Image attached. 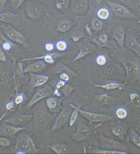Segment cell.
Returning a JSON list of instances; mask_svg holds the SVG:
<instances>
[{
	"instance_id": "6da1fadb",
	"label": "cell",
	"mask_w": 140,
	"mask_h": 154,
	"mask_svg": "<svg viewBox=\"0 0 140 154\" xmlns=\"http://www.w3.org/2000/svg\"><path fill=\"white\" fill-rule=\"evenodd\" d=\"M23 150L25 153H37L38 152L36 145L32 138L26 134L18 136L15 143V150Z\"/></svg>"
},
{
	"instance_id": "7a4b0ae2",
	"label": "cell",
	"mask_w": 140,
	"mask_h": 154,
	"mask_svg": "<svg viewBox=\"0 0 140 154\" xmlns=\"http://www.w3.org/2000/svg\"><path fill=\"white\" fill-rule=\"evenodd\" d=\"M125 72L126 79L129 82H134L140 78V64L135 60H128L122 63Z\"/></svg>"
},
{
	"instance_id": "3957f363",
	"label": "cell",
	"mask_w": 140,
	"mask_h": 154,
	"mask_svg": "<svg viewBox=\"0 0 140 154\" xmlns=\"http://www.w3.org/2000/svg\"><path fill=\"white\" fill-rule=\"evenodd\" d=\"M53 88L48 85H45L43 88L37 89L27 104L26 107H27V109H30L35 104L40 102V101L43 100L44 99H46L47 97L52 96L53 95Z\"/></svg>"
},
{
	"instance_id": "277c9868",
	"label": "cell",
	"mask_w": 140,
	"mask_h": 154,
	"mask_svg": "<svg viewBox=\"0 0 140 154\" xmlns=\"http://www.w3.org/2000/svg\"><path fill=\"white\" fill-rule=\"evenodd\" d=\"M106 2L112 12L120 18L124 19H134L136 17L135 14L124 5L109 1V0H106Z\"/></svg>"
},
{
	"instance_id": "5b68a950",
	"label": "cell",
	"mask_w": 140,
	"mask_h": 154,
	"mask_svg": "<svg viewBox=\"0 0 140 154\" xmlns=\"http://www.w3.org/2000/svg\"><path fill=\"white\" fill-rule=\"evenodd\" d=\"M2 31L7 38L14 42H16L20 45H25L27 44V39L24 35L19 32L18 30L10 25L6 24L5 25L2 26Z\"/></svg>"
},
{
	"instance_id": "8992f818",
	"label": "cell",
	"mask_w": 140,
	"mask_h": 154,
	"mask_svg": "<svg viewBox=\"0 0 140 154\" xmlns=\"http://www.w3.org/2000/svg\"><path fill=\"white\" fill-rule=\"evenodd\" d=\"M79 114L81 115L83 118H85V119L89 121V122H96V123H98V125L94 127V129L99 128L101 125L104 123V122L111 119L110 115H108L107 114L96 113H93V112L87 111L85 110L81 109L80 107H79Z\"/></svg>"
},
{
	"instance_id": "52a82bcc",
	"label": "cell",
	"mask_w": 140,
	"mask_h": 154,
	"mask_svg": "<svg viewBox=\"0 0 140 154\" xmlns=\"http://www.w3.org/2000/svg\"><path fill=\"white\" fill-rule=\"evenodd\" d=\"M91 129L82 120H79L77 125V130L72 136V138L78 142H84L89 138Z\"/></svg>"
},
{
	"instance_id": "ba28073f",
	"label": "cell",
	"mask_w": 140,
	"mask_h": 154,
	"mask_svg": "<svg viewBox=\"0 0 140 154\" xmlns=\"http://www.w3.org/2000/svg\"><path fill=\"white\" fill-rule=\"evenodd\" d=\"M99 138L101 148H103V149H116L120 150V151H125V149H126V147L122 143L115 140L113 138H108L102 134H99Z\"/></svg>"
},
{
	"instance_id": "9c48e42d",
	"label": "cell",
	"mask_w": 140,
	"mask_h": 154,
	"mask_svg": "<svg viewBox=\"0 0 140 154\" xmlns=\"http://www.w3.org/2000/svg\"><path fill=\"white\" fill-rule=\"evenodd\" d=\"M70 114H71V110L65 107L63 108L62 110L59 112L56 119V121L52 127L51 131L52 132L58 131L62 127H64L69 121Z\"/></svg>"
},
{
	"instance_id": "30bf717a",
	"label": "cell",
	"mask_w": 140,
	"mask_h": 154,
	"mask_svg": "<svg viewBox=\"0 0 140 154\" xmlns=\"http://www.w3.org/2000/svg\"><path fill=\"white\" fill-rule=\"evenodd\" d=\"M34 125L36 127L43 128H46L51 120V116L46 110L39 109L35 112L33 115Z\"/></svg>"
},
{
	"instance_id": "8fae6325",
	"label": "cell",
	"mask_w": 140,
	"mask_h": 154,
	"mask_svg": "<svg viewBox=\"0 0 140 154\" xmlns=\"http://www.w3.org/2000/svg\"><path fill=\"white\" fill-rule=\"evenodd\" d=\"M33 119V115L30 114H17L7 119L5 122L15 126H23L27 125Z\"/></svg>"
},
{
	"instance_id": "7c38bea8",
	"label": "cell",
	"mask_w": 140,
	"mask_h": 154,
	"mask_svg": "<svg viewBox=\"0 0 140 154\" xmlns=\"http://www.w3.org/2000/svg\"><path fill=\"white\" fill-rule=\"evenodd\" d=\"M29 75L30 77L29 86L31 89L45 85L49 80V76L47 75H38L34 72H30Z\"/></svg>"
},
{
	"instance_id": "4fadbf2b",
	"label": "cell",
	"mask_w": 140,
	"mask_h": 154,
	"mask_svg": "<svg viewBox=\"0 0 140 154\" xmlns=\"http://www.w3.org/2000/svg\"><path fill=\"white\" fill-rule=\"evenodd\" d=\"M4 124L2 127L0 128V135L5 137H12L14 136L17 133L22 132L23 131L25 130V127H19V126H15L11 124L7 123Z\"/></svg>"
},
{
	"instance_id": "5bb4252c",
	"label": "cell",
	"mask_w": 140,
	"mask_h": 154,
	"mask_svg": "<svg viewBox=\"0 0 140 154\" xmlns=\"http://www.w3.org/2000/svg\"><path fill=\"white\" fill-rule=\"evenodd\" d=\"M64 55V54L54 53V54H47L43 55L38 56V57H33L29 58H24L22 59L21 61H27L31 60H43L47 64H54L55 62V58H59Z\"/></svg>"
},
{
	"instance_id": "9a60e30c",
	"label": "cell",
	"mask_w": 140,
	"mask_h": 154,
	"mask_svg": "<svg viewBox=\"0 0 140 154\" xmlns=\"http://www.w3.org/2000/svg\"><path fill=\"white\" fill-rule=\"evenodd\" d=\"M113 37L120 48H124L126 40V29L124 26L118 25L114 29Z\"/></svg>"
},
{
	"instance_id": "2e32d148",
	"label": "cell",
	"mask_w": 140,
	"mask_h": 154,
	"mask_svg": "<svg viewBox=\"0 0 140 154\" xmlns=\"http://www.w3.org/2000/svg\"><path fill=\"white\" fill-rule=\"evenodd\" d=\"M25 13L29 18L33 20L39 19L42 15V9L40 5L34 3L27 4L25 6Z\"/></svg>"
},
{
	"instance_id": "e0dca14e",
	"label": "cell",
	"mask_w": 140,
	"mask_h": 154,
	"mask_svg": "<svg viewBox=\"0 0 140 154\" xmlns=\"http://www.w3.org/2000/svg\"><path fill=\"white\" fill-rule=\"evenodd\" d=\"M47 67V63L43 60H37L36 62L27 65L24 68V73H37L43 71Z\"/></svg>"
},
{
	"instance_id": "ac0fdd59",
	"label": "cell",
	"mask_w": 140,
	"mask_h": 154,
	"mask_svg": "<svg viewBox=\"0 0 140 154\" xmlns=\"http://www.w3.org/2000/svg\"><path fill=\"white\" fill-rule=\"evenodd\" d=\"M124 45L129 50L132 51L140 57V43L134 36H128L127 39L125 40Z\"/></svg>"
},
{
	"instance_id": "d6986e66",
	"label": "cell",
	"mask_w": 140,
	"mask_h": 154,
	"mask_svg": "<svg viewBox=\"0 0 140 154\" xmlns=\"http://www.w3.org/2000/svg\"><path fill=\"white\" fill-rule=\"evenodd\" d=\"M128 82H107L105 84H102V85H94V87L96 88H102L106 90H113L116 89H122L126 85Z\"/></svg>"
},
{
	"instance_id": "ffe728a7",
	"label": "cell",
	"mask_w": 140,
	"mask_h": 154,
	"mask_svg": "<svg viewBox=\"0 0 140 154\" xmlns=\"http://www.w3.org/2000/svg\"><path fill=\"white\" fill-rule=\"evenodd\" d=\"M17 19H18V15H15V13L12 12L5 11L0 12V22L2 23L11 24L15 23Z\"/></svg>"
},
{
	"instance_id": "44dd1931",
	"label": "cell",
	"mask_w": 140,
	"mask_h": 154,
	"mask_svg": "<svg viewBox=\"0 0 140 154\" xmlns=\"http://www.w3.org/2000/svg\"><path fill=\"white\" fill-rule=\"evenodd\" d=\"M93 51V47L91 44H83L82 46L80 48V50L78 52V54H77L75 57L73 59V61H77L78 60H80L84 57H85L86 55L92 54Z\"/></svg>"
},
{
	"instance_id": "7402d4cb",
	"label": "cell",
	"mask_w": 140,
	"mask_h": 154,
	"mask_svg": "<svg viewBox=\"0 0 140 154\" xmlns=\"http://www.w3.org/2000/svg\"><path fill=\"white\" fill-rule=\"evenodd\" d=\"M73 26L72 22L68 19H62L59 20L56 24L57 31L62 33L68 32Z\"/></svg>"
},
{
	"instance_id": "603a6c76",
	"label": "cell",
	"mask_w": 140,
	"mask_h": 154,
	"mask_svg": "<svg viewBox=\"0 0 140 154\" xmlns=\"http://www.w3.org/2000/svg\"><path fill=\"white\" fill-rule=\"evenodd\" d=\"M96 16L98 19L103 20H107L110 18V9L107 7H100L97 10Z\"/></svg>"
},
{
	"instance_id": "cb8c5ba5",
	"label": "cell",
	"mask_w": 140,
	"mask_h": 154,
	"mask_svg": "<svg viewBox=\"0 0 140 154\" xmlns=\"http://www.w3.org/2000/svg\"><path fill=\"white\" fill-rule=\"evenodd\" d=\"M48 148L57 154H65L69 152L68 146L63 143H53L48 146Z\"/></svg>"
},
{
	"instance_id": "d4e9b609",
	"label": "cell",
	"mask_w": 140,
	"mask_h": 154,
	"mask_svg": "<svg viewBox=\"0 0 140 154\" xmlns=\"http://www.w3.org/2000/svg\"><path fill=\"white\" fill-rule=\"evenodd\" d=\"M91 41L98 47H107L108 42V36L107 34H101L99 36L93 38Z\"/></svg>"
},
{
	"instance_id": "484cf974",
	"label": "cell",
	"mask_w": 140,
	"mask_h": 154,
	"mask_svg": "<svg viewBox=\"0 0 140 154\" xmlns=\"http://www.w3.org/2000/svg\"><path fill=\"white\" fill-rule=\"evenodd\" d=\"M111 132L113 134L116 136V137L119 138L120 139L123 140L125 138L126 132V129L122 125H114L111 128Z\"/></svg>"
},
{
	"instance_id": "4316f807",
	"label": "cell",
	"mask_w": 140,
	"mask_h": 154,
	"mask_svg": "<svg viewBox=\"0 0 140 154\" xmlns=\"http://www.w3.org/2000/svg\"><path fill=\"white\" fill-rule=\"evenodd\" d=\"M68 106L73 109V111L70 114L69 119V127H73L75 124V122L78 120L79 111V107L75 106L73 104H68Z\"/></svg>"
},
{
	"instance_id": "83f0119b",
	"label": "cell",
	"mask_w": 140,
	"mask_h": 154,
	"mask_svg": "<svg viewBox=\"0 0 140 154\" xmlns=\"http://www.w3.org/2000/svg\"><path fill=\"white\" fill-rule=\"evenodd\" d=\"M70 0H55V6L58 11L65 13L69 8Z\"/></svg>"
},
{
	"instance_id": "f1b7e54d",
	"label": "cell",
	"mask_w": 140,
	"mask_h": 154,
	"mask_svg": "<svg viewBox=\"0 0 140 154\" xmlns=\"http://www.w3.org/2000/svg\"><path fill=\"white\" fill-rule=\"evenodd\" d=\"M94 98L98 101L100 105H108L111 103L113 98L111 96H108L107 94H99L94 96Z\"/></svg>"
},
{
	"instance_id": "f546056e",
	"label": "cell",
	"mask_w": 140,
	"mask_h": 154,
	"mask_svg": "<svg viewBox=\"0 0 140 154\" xmlns=\"http://www.w3.org/2000/svg\"><path fill=\"white\" fill-rule=\"evenodd\" d=\"M94 153H102V154H126V151H120V150L110 149H95L92 151Z\"/></svg>"
},
{
	"instance_id": "4dcf8cb0",
	"label": "cell",
	"mask_w": 140,
	"mask_h": 154,
	"mask_svg": "<svg viewBox=\"0 0 140 154\" xmlns=\"http://www.w3.org/2000/svg\"><path fill=\"white\" fill-rule=\"evenodd\" d=\"M9 79V74L0 66V89L3 88L7 84Z\"/></svg>"
},
{
	"instance_id": "1f68e13d",
	"label": "cell",
	"mask_w": 140,
	"mask_h": 154,
	"mask_svg": "<svg viewBox=\"0 0 140 154\" xmlns=\"http://www.w3.org/2000/svg\"><path fill=\"white\" fill-rule=\"evenodd\" d=\"M46 105L49 110H54L58 106V97L50 96L46 98Z\"/></svg>"
},
{
	"instance_id": "d6a6232c",
	"label": "cell",
	"mask_w": 140,
	"mask_h": 154,
	"mask_svg": "<svg viewBox=\"0 0 140 154\" xmlns=\"http://www.w3.org/2000/svg\"><path fill=\"white\" fill-rule=\"evenodd\" d=\"M89 8V0H79L76 5L75 10L78 13H85Z\"/></svg>"
},
{
	"instance_id": "836d02e7",
	"label": "cell",
	"mask_w": 140,
	"mask_h": 154,
	"mask_svg": "<svg viewBox=\"0 0 140 154\" xmlns=\"http://www.w3.org/2000/svg\"><path fill=\"white\" fill-rule=\"evenodd\" d=\"M129 136H130L132 142L140 149V135L139 133L135 132L134 129H132L130 133H129Z\"/></svg>"
},
{
	"instance_id": "e575fe53",
	"label": "cell",
	"mask_w": 140,
	"mask_h": 154,
	"mask_svg": "<svg viewBox=\"0 0 140 154\" xmlns=\"http://www.w3.org/2000/svg\"><path fill=\"white\" fill-rule=\"evenodd\" d=\"M62 72H67L69 75L71 76H75V72L72 70L68 66H65L64 65H59L56 68V72L57 73H61Z\"/></svg>"
},
{
	"instance_id": "d590c367",
	"label": "cell",
	"mask_w": 140,
	"mask_h": 154,
	"mask_svg": "<svg viewBox=\"0 0 140 154\" xmlns=\"http://www.w3.org/2000/svg\"><path fill=\"white\" fill-rule=\"evenodd\" d=\"M23 74H24V73L22 61H17L15 66V71H14V79L16 76H21L23 75Z\"/></svg>"
},
{
	"instance_id": "8d00e7d4",
	"label": "cell",
	"mask_w": 140,
	"mask_h": 154,
	"mask_svg": "<svg viewBox=\"0 0 140 154\" xmlns=\"http://www.w3.org/2000/svg\"><path fill=\"white\" fill-rule=\"evenodd\" d=\"M129 100L135 107H140V95L137 93H132L129 94Z\"/></svg>"
},
{
	"instance_id": "74e56055",
	"label": "cell",
	"mask_w": 140,
	"mask_h": 154,
	"mask_svg": "<svg viewBox=\"0 0 140 154\" xmlns=\"http://www.w3.org/2000/svg\"><path fill=\"white\" fill-rule=\"evenodd\" d=\"M128 111L124 107H118V109L115 111V115L119 119H124L128 116Z\"/></svg>"
},
{
	"instance_id": "f35d334b",
	"label": "cell",
	"mask_w": 140,
	"mask_h": 154,
	"mask_svg": "<svg viewBox=\"0 0 140 154\" xmlns=\"http://www.w3.org/2000/svg\"><path fill=\"white\" fill-rule=\"evenodd\" d=\"M103 23L101 20L98 18H94L92 20L91 22V28L92 29L96 31H99L103 29Z\"/></svg>"
},
{
	"instance_id": "ab89813d",
	"label": "cell",
	"mask_w": 140,
	"mask_h": 154,
	"mask_svg": "<svg viewBox=\"0 0 140 154\" xmlns=\"http://www.w3.org/2000/svg\"><path fill=\"white\" fill-rule=\"evenodd\" d=\"M70 38L74 42H78L84 37V34L81 31H74L70 34Z\"/></svg>"
},
{
	"instance_id": "60d3db41",
	"label": "cell",
	"mask_w": 140,
	"mask_h": 154,
	"mask_svg": "<svg viewBox=\"0 0 140 154\" xmlns=\"http://www.w3.org/2000/svg\"><path fill=\"white\" fill-rule=\"evenodd\" d=\"M107 56L104 54H100L97 55L95 58V62L96 63L100 66H103L106 65L107 63Z\"/></svg>"
},
{
	"instance_id": "b9f144b4",
	"label": "cell",
	"mask_w": 140,
	"mask_h": 154,
	"mask_svg": "<svg viewBox=\"0 0 140 154\" xmlns=\"http://www.w3.org/2000/svg\"><path fill=\"white\" fill-rule=\"evenodd\" d=\"M56 48L57 50L60 52H64L67 50L68 49V43L65 40H59L56 44Z\"/></svg>"
},
{
	"instance_id": "7bdbcfd3",
	"label": "cell",
	"mask_w": 140,
	"mask_h": 154,
	"mask_svg": "<svg viewBox=\"0 0 140 154\" xmlns=\"http://www.w3.org/2000/svg\"><path fill=\"white\" fill-rule=\"evenodd\" d=\"M25 1L26 0H11L10 1V6L13 10H17L21 8V6Z\"/></svg>"
},
{
	"instance_id": "ee69618b",
	"label": "cell",
	"mask_w": 140,
	"mask_h": 154,
	"mask_svg": "<svg viewBox=\"0 0 140 154\" xmlns=\"http://www.w3.org/2000/svg\"><path fill=\"white\" fill-rule=\"evenodd\" d=\"M73 90H74V88H73V87L71 85H65L62 88V92L63 94H64V96H65V97H69Z\"/></svg>"
},
{
	"instance_id": "f6af8a7d",
	"label": "cell",
	"mask_w": 140,
	"mask_h": 154,
	"mask_svg": "<svg viewBox=\"0 0 140 154\" xmlns=\"http://www.w3.org/2000/svg\"><path fill=\"white\" fill-rule=\"evenodd\" d=\"M11 144V142H10L8 137H5V136H0V146L3 148H7L9 147Z\"/></svg>"
},
{
	"instance_id": "bcb514c9",
	"label": "cell",
	"mask_w": 140,
	"mask_h": 154,
	"mask_svg": "<svg viewBox=\"0 0 140 154\" xmlns=\"http://www.w3.org/2000/svg\"><path fill=\"white\" fill-rule=\"evenodd\" d=\"M24 95L23 93L17 94L15 96V99H14V101H15V103L17 106H19V105L21 104L24 101Z\"/></svg>"
},
{
	"instance_id": "7dc6e473",
	"label": "cell",
	"mask_w": 140,
	"mask_h": 154,
	"mask_svg": "<svg viewBox=\"0 0 140 154\" xmlns=\"http://www.w3.org/2000/svg\"><path fill=\"white\" fill-rule=\"evenodd\" d=\"M13 44L10 42L9 41H4L2 44V48L4 51H9L12 49Z\"/></svg>"
},
{
	"instance_id": "c3c4849f",
	"label": "cell",
	"mask_w": 140,
	"mask_h": 154,
	"mask_svg": "<svg viewBox=\"0 0 140 154\" xmlns=\"http://www.w3.org/2000/svg\"><path fill=\"white\" fill-rule=\"evenodd\" d=\"M59 78L60 80H64L65 82H68L69 79H70V75L68 74L67 72H62L61 73H59Z\"/></svg>"
},
{
	"instance_id": "681fc988",
	"label": "cell",
	"mask_w": 140,
	"mask_h": 154,
	"mask_svg": "<svg viewBox=\"0 0 140 154\" xmlns=\"http://www.w3.org/2000/svg\"><path fill=\"white\" fill-rule=\"evenodd\" d=\"M16 106V104L15 103V101L13 100H11V101H8V103L5 104V109L9 111H11L14 109V107Z\"/></svg>"
},
{
	"instance_id": "f907efd6",
	"label": "cell",
	"mask_w": 140,
	"mask_h": 154,
	"mask_svg": "<svg viewBox=\"0 0 140 154\" xmlns=\"http://www.w3.org/2000/svg\"><path fill=\"white\" fill-rule=\"evenodd\" d=\"M44 48H45V50H46L47 51L50 52L54 50L55 45L52 42H47L45 44Z\"/></svg>"
},
{
	"instance_id": "816d5d0a",
	"label": "cell",
	"mask_w": 140,
	"mask_h": 154,
	"mask_svg": "<svg viewBox=\"0 0 140 154\" xmlns=\"http://www.w3.org/2000/svg\"><path fill=\"white\" fill-rule=\"evenodd\" d=\"M84 30L86 32L89 36L91 37L93 36V32H92V28L91 26H89V24H86L85 26H84Z\"/></svg>"
},
{
	"instance_id": "f5cc1de1",
	"label": "cell",
	"mask_w": 140,
	"mask_h": 154,
	"mask_svg": "<svg viewBox=\"0 0 140 154\" xmlns=\"http://www.w3.org/2000/svg\"><path fill=\"white\" fill-rule=\"evenodd\" d=\"M0 61L3 63L7 61V57L4 53V51H3L2 46H0Z\"/></svg>"
},
{
	"instance_id": "db71d44e",
	"label": "cell",
	"mask_w": 140,
	"mask_h": 154,
	"mask_svg": "<svg viewBox=\"0 0 140 154\" xmlns=\"http://www.w3.org/2000/svg\"><path fill=\"white\" fill-rule=\"evenodd\" d=\"M7 2H8V0H0V12L5 11Z\"/></svg>"
},
{
	"instance_id": "11a10c76",
	"label": "cell",
	"mask_w": 140,
	"mask_h": 154,
	"mask_svg": "<svg viewBox=\"0 0 140 154\" xmlns=\"http://www.w3.org/2000/svg\"><path fill=\"white\" fill-rule=\"evenodd\" d=\"M66 85V82L64 81V80L59 79L58 82L56 83V88H58L59 90L62 89L63 87H64Z\"/></svg>"
},
{
	"instance_id": "9f6ffc18",
	"label": "cell",
	"mask_w": 140,
	"mask_h": 154,
	"mask_svg": "<svg viewBox=\"0 0 140 154\" xmlns=\"http://www.w3.org/2000/svg\"><path fill=\"white\" fill-rule=\"evenodd\" d=\"M53 95H54L56 97H60V96H61V92H60V91H59V89L56 88L55 90H54Z\"/></svg>"
},
{
	"instance_id": "6f0895ef",
	"label": "cell",
	"mask_w": 140,
	"mask_h": 154,
	"mask_svg": "<svg viewBox=\"0 0 140 154\" xmlns=\"http://www.w3.org/2000/svg\"><path fill=\"white\" fill-rule=\"evenodd\" d=\"M134 4L136 8L140 9V0H134Z\"/></svg>"
},
{
	"instance_id": "680465c9",
	"label": "cell",
	"mask_w": 140,
	"mask_h": 154,
	"mask_svg": "<svg viewBox=\"0 0 140 154\" xmlns=\"http://www.w3.org/2000/svg\"><path fill=\"white\" fill-rule=\"evenodd\" d=\"M7 113H8V111H5V112H4V113H3V115H2V116L1 117H0V124H1L2 123V121H3V119H4L5 118V117L6 116V115H7Z\"/></svg>"
},
{
	"instance_id": "91938a15",
	"label": "cell",
	"mask_w": 140,
	"mask_h": 154,
	"mask_svg": "<svg viewBox=\"0 0 140 154\" xmlns=\"http://www.w3.org/2000/svg\"><path fill=\"white\" fill-rule=\"evenodd\" d=\"M139 135H140V130H139Z\"/></svg>"
},
{
	"instance_id": "94428289",
	"label": "cell",
	"mask_w": 140,
	"mask_h": 154,
	"mask_svg": "<svg viewBox=\"0 0 140 154\" xmlns=\"http://www.w3.org/2000/svg\"><path fill=\"white\" fill-rule=\"evenodd\" d=\"M139 36H140V33H139Z\"/></svg>"
}]
</instances>
